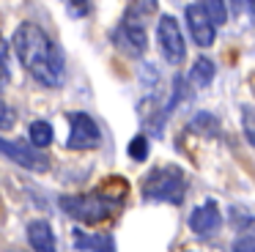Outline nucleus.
<instances>
[{
	"label": "nucleus",
	"mask_w": 255,
	"mask_h": 252,
	"mask_svg": "<svg viewBox=\"0 0 255 252\" xmlns=\"http://www.w3.org/2000/svg\"><path fill=\"white\" fill-rule=\"evenodd\" d=\"M140 192H143V200H148V203L181 206L184 195H187V173L178 164H159V167L145 173Z\"/></svg>",
	"instance_id": "obj_3"
},
{
	"label": "nucleus",
	"mask_w": 255,
	"mask_h": 252,
	"mask_svg": "<svg viewBox=\"0 0 255 252\" xmlns=\"http://www.w3.org/2000/svg\"><path fill=\"white\" fill-rule=\"evenodd\" d=\"M156 47H159V55L165 58V63H170V66L184 63L187 41H184L181 25H178L176 16H170V14L159 16V22H156Z\"/></svg>",
	"instance_id": "obj_6"
},
{
	"label": "nucleus",
	"mask_w": 255,
	"mask_h": 252,
	"mask_svg": "<svg viewBox=\"0 0 255 252\" xmlns=\"http://www.w3.org/2000/svg\"><path fill=\"white\" fill-rule=\"evenodd\" d=\"M28 140L33 142L36 148H41L44 151L47 145H52V140H55V131H52V124L44 118H36L33 124L28 126Z\"/></svg>",
	"instance_id": "obj_13"
},
{
	"label": "nucleus",
	"mask_w": 255,
	"mask_h": 252,
	"mask_svg": "<svg viewBox=\"0 0 255 252\" xmlns=\"http://www.w3.org/2000/svg\"><path fill=\"white\" fill-rule=\"evenodd\" d=\"M11 49L17 52L22 69L41 88H61L66 80L63 52L36 22H19L11 36Z\"/></svg>",
	"instance_id": "obj_1"
},
{
	"label": "nucleus",
	"mask_w": 255,
	"mask_h": 252,
	"mask_svg": "<svg viewBox=\"0 0 255 252\" xmlns=\"http://www.w3.org/2000/svg\"><path fill=\"white\" fill-rule=\"evenodd\" d=\"M69 121V137H66V148L69 151H94L102 142V129L94 121V115L83 113V110H72L66 113Z\"/></svg>",
	"instance_id": "obj_5"
},
{
	"label": "nucleus",
	"mask_w": 255,
	"mask_h": 252,
	"mask_svg": "<svg viewBox=\"0 0 255 252\" xmlns=\"http://www.w3.org/2000/svg\"><path fill=\"white\" fill-rule=\"evenodd\" d=\"M69 11H72V16H85L91 11V0H66Z\"/></svg>",
	"instance_id": "obj_20"
},
{
	"label": "nucleus",
	"mask_w": 255,
	"mask_h": 252,
	"mask_svg": "<svg viewBox=\"0 0 255 252\" xmlns=\"http://www.w3.org/2000/svg\"><path fill=\"white\" fill-rule=\"evenodd\" d=\"M127 11L148 22V16L156 11V0H129V8H127Z\"/></svg>",
	"instance_id": "obj_16"
},
{
	"label": "nucleus",
	"mask_w": 255,
	"mask_h": 252,
	"mask_svg": "<svg viewBox=\"0 0 255 252\" xmlns=\"http://www.w3.org/2000/svg\"><path fill=\"white\" fill-rule=\"evenodd\" d=\"M14 124H17V113H14V107L0 99V131L14 129Z\"/></svg>",
	"instance_id": "obj_19"
},
{
	"label": "nucleus",
	"mask_w": 255,
	"mask_h": 252,
	"mask_svg": "<svg viewBox=\"0 0 255 252\" xmlns=\"http://www.w3.org/2000/svg\"><path fill=\"white\" fill-rule=\"evenodd\" d=\"M11 82V47L0 36V91Z\"/></svg>",
	"instance_id": "obj_14"
},
{
	"label": "nucleus",
	"mask_w": 255,
	"mask_h": 252,
	"mask_svg": "<svg viewBox=\"0 0 255 252\" xmlns=\"http://www.w3.org/2000/svg\"><path fill=\"white\" fill-rule=\"evenodd\" d=\"M189 230H192L198 239H214L222 230V214L217 200H206L198 208H192L189 214Z\"/></svg>",
	"instance_id": "obj_9"
},
{
	"label": "nucleus",
	"mask_w": 255,
	"mask_h": 252,
	"mask_svg": "<svg viewBox=\"0 0 255 252\" xmlns=\"http://www.w3.org/2000/svg\"><path fill=\"white\" fill-rule=\"evenodd\" d=\"M8 252H28V250H8Z\"/></svg>",
	"instance_id": "obj_23"
},
{
	"label": "nucleus",
	"mask_w": 255,
	"mask_h": 252,
	"mask_svg": "<svg viewBox=\"0 0 255 252\" xmlns=\"http://www.w3.org/2000/svg\"><path fill=\"white\" fill-rule=\"evenodd\" d=\"M124 192H127V186L118 189V192H113L105 186V189H94V192H85V195H63L61 208H63V214L77 219L80 225L94 228V225L107 222V219L121 208Z\"/></svg>",
	"instance_id": "obj_2"
},
{
	"label": "nucleus",
	"mask_w": 255,
	"mask_h": 252,
	"mask_svg": "<svg viewBox=\"0 0 255 252\" xmlns=\"http://www.w3.org/2000/svg\"><path fill=\"white\" fill-rule=\"evenodd\" d=\"M113 44H116L124 55H129V58L145 55V49H148L145 19H140V16H134L127 11V14L121 16V22L116 25V30H113Z\"/></svg>",
	"instance_id": "obj_4"
},
{
	"label": "nucleus",
	"mask_w": 255,
	"mask_h": 252,
	"mask_svg": "<svg viewBox=\"0 0 255 252\" xmlns=\"http://www.w3.org/2000/svg\"><path fill=\"white\" fill-rule=\"evenodd\" d=\"M255 110H250V107H244V118H250V115H253ZM244 129H247V137H250V142H253L255 145V126L250 124V121H244Z\"/></svg>",
	"instance_id": "obj_21"
},
{
	"label": "nucleus",
	"mask_w": 255,
	"mask_h": 252,
	"mask_svg": "<svg viewBox=\"0 0 255 252\" xmlns=\"http://www.w3.org/2000/svg\"><path fill=\"white\" fill-rule=\"evenodd\" d=\"M228 252H255V230H247V233H242L236 241L231 244V250Z\"/></svg>",
	"instance_id": "obj_18"
},
{
	"label": "nucleus",
	"mask_w": 255,
	"mask_h": 252,
	"mask_svg": "<svg viewBox=\"0 0 255 252\" xmlns=\"http://www.w3.org/2000/svg\"><path fill=\"white\" fill-rule=\"evenodd\" d=\"M247 8H250V14L255 16V0H247Z\"/></svg>",
	"instance_id": "obj_22"
},
{
	"label": "nucleus",
	"mask_w": 255,
	"mask_h": 252,
	"mask_svg": "<svg viewBox=\"0 0 255 252\" xmlns=\"http://www.w3.org/2000/svg\"><path fill=\"white\" fill-rule=\"evenodd\" d=\"M184 22H187V30H189V36H192V41L198 44L200 49H206V47L214 44L217 25H214V19L206 14V8L200 3L187 5V11H184Z\"/></svg>",
	"instance_id": "obj_8"
},
{
	"label": "nucleus",
	"mask_w": 255,
	"mask_h": 252,
	"mask_svg": "<svg viewBox=\"0 0 255 252\" xmlns=\"http://www.w3.org/2000/svg\"><path fill=\"white\" fill-rule=\"evenodd\" d=\"M74 247L80 252H116V239L110 233H96V230H74Z\"/></svg>",
	"instance_id": "obj_10"
},
{
	"label": "nucleus",
	"mask_w": 255,
	"mask_h": 252,
	"mask_svg": "<svg viewBox=\"0 0 255 252\" xmlns=\"http://www.w3.org/2000/svg\"><path fill=\"white\" fill-rule=\"evenodd\" d=\"M28 244L33 252H58L55 233L47 219H30L28 222Z\"/></svg>",
	"instance_id": "obj_11"
},
{
	"label": "nucleus",
	"mask_w": 255,
	"mask_h": 252,
	"mask_svg": "<svg viewBox=\"0 0 255 252\" xmlns=\"http://www.w3.org/2000/svg\"><path fill=\"white\" fill-rule=\"evenodd\" d=\"M0 153L6 159H11L14 164L25 170H33V173H47L50 170V159L41 148H36L33 142H22V140H6L0 137Z\"/></svg>",
	"instance_id": "obj_7"
},
{
	"label": "nucleus",
	"mask_w": 255,
	"mask_h": 252,
	"mask_svg": "<svg viewBox=\"0 0 255 252\" xmlns=\"http://www.w3.org/2000/svg\"><path fill=\"white\" fill-rule=\"evenodd\" d=\"M187 80H189L192 88H209L211 80H214V60L206 58V55H200V58L192 63V69H189Z\"/></svg>",
	"instance_id": "obj_12"
},
{
	"label": "nucleus",
	"mask_w": 255,
	"mask_h": 252,
	"mask_svg": "<svg viewBox=\"0 0 255 252\" xmlns=\"http://www.w3.org/2000/svg\"><path fill=\"white\" fill-rule=\"evenodd\" d=\"M129 156H132L134 162H143V159L148 156V137H145V134H134L132 142H129Z\"/></svg>",
	"instance_id": "obj_17"
},
{
	"label": "nucleus",
	"mask_w": 255,
	"mask_h": 252,
	"mask_svg": "<svg viewBox=\"0 0 255 252\" xmlns=\"http://www.w3.org/2000/svg\"><path fill=\"white\" fill-rule=\"evenodd\" d=\"M198 3L206 8V14L214 19L217 27L228 22V3H225V0H198Z\"/></svg>",
	"instance_id": "obj_15"
}]
</instances>
